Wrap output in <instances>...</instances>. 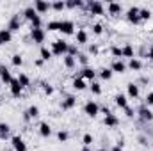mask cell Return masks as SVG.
<instances>
[{"label":"cell","instance_id":"24","mask_svg":"<svg viewBox=\"0 0 153 151\" xmlns=\"http://www.w3.org/2000/svg\"><path fill=\"white\" fill-rule=\"evenodd\" d=\"M121 50H123V57H126V59H134L135 57V50H134V46L130 43H126Z\"/></svg>","mask_w":153,"mask_h":151},{"label":"cell","instance_id":"31","mask_svg":"<svg viewBox=\"0 0 153 151\" xmlns=\"http://www.w3.org/2000/svg\"><path fill=\"white\" fill-rule=\"evenodd\" d=\"M139 18H141V21L150 20V18H152V11L146 9V7H141V9H139Z\"/></svg>","mask_w":153,"mask_h":151},{"label":"cell","instance_id":"13","mask_svg":"<svg viewBox=\"0 0 153 151\" xmlns=\"http://www.w3.org/2000/svg\"><path fill=\"white\" fill-rule=\"evenodd\" d=\"M139 94H141V91H139V85L137 84H134V82H130L128 85H126V96L128 98H139Z\"/></svg>","mask_w":153,"mask_h":151},{"label":"cell","instance_id":"19","mask_svg":"<svg viewBox=\"0 0 153 151\" xmlns=\"http://www.w3.org/2000/svg\"><path fill=\"white\" fill-rule=\"evenodd\" d=\"M103 124L105 126H109V128H114L119 124V119H117V115L116 114H109V115H105L103 117Z\"/></svg>","mask_w":153,"mask_h":151},{"label":"cell","instance_id":"29","mask_svg":"<svg viewBox=\"0 0 153 151\" xmlns=\"http://www.w3.org/2000/svg\"><path fill=\"white\" fill-rule=\"evenodd\" d=\"M18 82H20V85H22L23 89L30 85V78H29L27 73H20V75H18Z\"/></svg>","mask_w":153,"mask_h":151},{"label":"cell","instance_id":"45","mask_svg":"<svg viewBox=\"0 0 153 151\" xmlns=\"http://www.w3.org/2000/svg\"><path fill=\"white\" fill-rule=\"evenodd\" d=\"M43 93H45L46 96H52V94H53V85H50V84L45 82V84H43Z\"/></svg>","mask_w":153,"mask_h":151},{"label":"cell","instance_id":"28","mask_svg":"<svg viewBox=\"0 0 153 151\" xmlns=\"http://www.w3.org/2000/svg\"><path fill=\"white\" fill-rule=\"evenodd\" d=\"M0 39H2V43H4V44L11 43V39H13V34L7 30V27H5V29H0Z\"/></svg>","mask_w":153,"mask_h":151},{"label":"cell","instance_id":"52","mask_svg":"<svg viewBox=\"0 0 153 151\" xmlns=\"http://www.w3.org/2000/svg\"><path fill=\"white\" fill-rule=\"evenodd\" d=\"M148 57H150V59L153 61V44L150 46V50H148Z\"/></svg>","mask_w":153,"mask_h":151},{"label":"cell","instance_id":"50","mask_svg":"<svg viewBox=\"0 0 153 151\" xmlns=\"http://www.w3.org/2000/svg\"><path fill=\"white\" fill-rule=\"evenodd\" d=\"M139 142H141V144H144V146H146V144H148V139H146V137H143V135H141V137H139Z\"/></svg>","mask_w":153,"mask_h":151},{"label":"cell","instance_id":"33","mask_svg":"<svg viewBox=\"0 0 153 151\" xmlns=\"http://www.w3.org/2000/svg\"><path fill=\"white\" fill-rule=\"evenodd\" d=\"M111 53H112L114 61H117V59H121V57H123V50H121V46H116V44L111 46Z\"/></svg>","mask_w":153,"mask_h":151},{"label":"cell","instance_id":"8","mask_svg":"<svg viewBox=\"0 0 153 151\" xmlns=\"http://www.w3.org/2000/svg\"><path fill=\"white\" fill-rule=\"evenodd\" d=\"M30 38H32V41L34 43H38V44H41V43H45V38H46V32H45V29H30Z\"/></svg>","mask_w":153,"mask_h":151},{"label":"cell","instance_id":"53","mask_svg":"<svg viewBox=\"0 0 153 151\" xmlns=\"http://www.w3.org/2000/svg\"><path fill=\"white\" fill-rule=\"evenodd\" d=\"M23 119H25V121H30V117H29V114H27V110L23 112Z\"/></svg>","mask_w":153,"mask_h":151},{"label":"cell","instance_id":"47","mask_svg":"<svg viewBox=\"0 0 153 151\" xmlns=\"http://www.w3.org/2000/svg\"><path fill=\"white\" fill-rule=\"evenodd\" d=\"M125 115H126V117H134V115H135V112H134V109H132L130 105H128V107L125 109Z\"/></svg>","mask_w":153,"mask_h":151},{"label":"cell","instance_id":"4","mask_svg":"<svg viewBox=\"0 0 153 151\" xmlns=\"http://www.w3.org/2000/svg\"><path fill=\"white\" fill-rule=\"evenodd\" d=\"M139 9H141V7H137V5H130V7H128V11H126V20H128L130 23H134V25L141 23V18H139Z\"/></svg>","mask_w":153,"mask_h":151},{"label":"cell","instance_id":"17","mask_svg":"<svg viewBox=\"0 0 153 151\" xmlns=\"http://www.w3.org/2000/svg\"><path fill=\"white\" fill-rule=\"evenodd\" d=\"M0 80H2V84H7V85H9V84H11V80H13L11 71H9V70L4 66V64L0 66Z\"/></svg>","mask_w":153,"mask_h":151},{"label":"cell","instance_id":"1","mask_svg":"<svg viewBox=\"0 0 153 151\" xmlns=\"http://www.w3.org/2000/svg\"><path fill=\"white\" fill-rule=\"evenodd\" d=\"M68 46H70V43L68 41H64V39H55L53 43H52V53L53 55H66L68 53Z\"/></svg>","mask_w":153,"mask_h":151},{"label":"cell","instance_id":"22","mask_svg":"<svg viewBox=\"0 0 153 151\" xmlns=\"http://www.w3.org/2000/svg\"><path fill=\"white\" fill-rule=\"evenodd\" d=\"M126 68H130L132 71H141V70H143V62H141V59L134 57V59L128 61V66H126Z\"/></svg>","mask_w":153,"mask_h":151},{"label":"cell","instance_id":"18","mask_svg":"<svg viewBox=\"0 0 153 151\" xmlns=\"http://www.w3.org/2000/svg\"><path fill=\"white\" fill-rule=\"evenodd\" d=\"M39 135L45 137V139L52 135V126H50L46 121H41V123H39Z\"/></svg>","mask_w":153,"mask_h":151},{"label":"cell","instance_id":"11","mask_svg":"<svg viewBox=\"0 0 153 151\" xmlns=\"http://www.w3.org/2000/svg\"><path fill=\"white\" fill-rule=\"evenodd\" d=\"M137 114H139V117H141V121H144V123H152L153 121V112L144 105V107H141L139 110H137Z\"/></svg>","mask_w":153,"mask_h":151},{"label":"cell","instance_id":"23","mask_svg":"<svg viewBox=\"0 0 153 151\" xmlns=\"http://www.w3.org/2000/svg\"><path fill=\"white\" fill-rule=\"evenodd\" d=\"M71 85H73V89H75V91H84V89H85V87H87V82H85V80H84V78H80V76H78V78H73V82H71Z\"/></svg>","mask_w":153,"mask_h":151},{"label":"cell","instance_id":"35","mask_svg":"<svg viewBox=\"0 0 153 151\" xmlns=\"http://www.w3.org/2000/svg\"><path fill=\"white\" fill-rule=\"evenodd\" d=\"M27 114H29V117H30V119L39 117V107H38V105H30V107L27 109Z\"/></svg>","mask_w":153,"mask_h":151},{"label":"cell","instance_id":"3","mask_svg":"<svg viewBox=\"0 0 153 151\" xmlns=\"http://www.w3.org/2000/svg\"><path fill=\"white\" fill-rule=\"evenodd\" d=\"M84 114L89 115V117H96L100 114V105L96 101H93V100H87L85 105H84Z\"/></svg>","mask_w":153,"mask_h":151},{"label":"cell","instance_id":"30","mask_svg":"<svg viewBox=\"0 0 153 151\" xmlns=\"http://www.w3.org/2000/svg\"><path fill=\"white\" fill-rule=\"evenodd\" d=\"M98 75H100V78H102V80H111L114 73H112V70H111V68H102Z\"/></svg>","mask_w":153,"mask_h":151},{"label":"cell","instance_id":"56","mask_svg":"<svg viewBox=\"0 0 153 151\" xmlns=\"http://www.w3.org/2000/svg\"><path fill=\"white\" fill-rule=\"evenodd\" d=\"M96 151H107V150H103V148H100V150H96Z\"/></svg>","mask_w":153,"mask_h":151},{"label":"cell","instance_id":"21","mask_svg":"<svg viewBox=\"0 0 153 151\" xmlns=\"http://www.w3.org/2000/svg\"><path fill=\"white\" fill-rule=\"evenodd\" d=\"M107 9H109V14L116 16V14H119V13L123 11V5H121L119 2H109V4H107Z\"/></svg>","mask_w":153,"mask_h":151},{"label":"cell","instance_id":"27","mask_svg":"<svg viewBox=\"0 0 153 151\" xmlns=\"http://www.w3.org/2000/svg\"><path fill=\"white\" fill-rule=\"evenodd\" d=\"M23 16H25V18H27L29 21H34V20L38 18L39 14L36 13V9H34V7H27V9L23 11Z\"/></svg>","mask_w":153,"mask_h":151},{"label":"cell","instance_id":"25","mask_svg":"<svg viewBox=\"0 0 153 151\" xmlns=\"http://www.w3.org/2000/svg\"><path fill=\"white\" fill-rule=\"evenodd\" d=\"M62 62H64V66H66L68 70H73V68L76 66V57H71V55L66 53V55L62 57Z\"/></svg>","mask_w":153,"mask_h":151},{"label":"cell","instance_id":"55","mask_svg":"<svg viewBox=\"0 0 153 151\" xmlns=\"http://www.w3.org/2000/svg\"><path fill=\"white\" fill-rule=\"evenodd\" d=\"M80 151H91V148H89V146H84V148H82Z\"/></svg>","mask_w":153,"mask_h":151},{"label":"cell","instance_id":"32","mask_svg":"<svg viewBox=\"0 0 153 151\" xmlns=\"http://www.w3.org/2000/svg\"><path fill=\"white\" fill-rule=\"evenodd\" d=\"M89 89H91V93H93V94H96V96H98V94H102V84H100V82H96V80H93V82H91Z\"/></svg>","mask_w":153,"mask_h":151},{"label":"cell","instance_id":"26","mask_svg":"<svg viewBox=\"0 0 153 151\" xmlns=\"http://www.w3.org/2000/svg\"><path fill=\"white\" fill-rule=\"evenodd\" d=\"M52 50L48 48V46H41V50H39V59H43V61H50L52 59Z\"/></svg>","mask_w":153,"mask_h":151},{"label":"cell","instance_id":"44","mask_svg":"<svg viewBox=\"0 0 153 151\" xmlns=\"http://www.w3.org/2000/svg\"><path fill=\"white\" fill-rule=\"evenodd\" d=\"M46 29H48V30H52V32H53V30H59V21H57V20L48 21V23H46Z\"/></svg>","mask_w":153,"mask_h":151},{"label":"cell","instance_id":"48","mask_svg":"<svg viewBox=\"0 0 153 151\" xmlns=\"http://www.w3.org/2000/svg\"><path fill=\"white\" fill-rule=\"evenodd\" d=\"M89 53L96 55V53H98V46H96V44H91V46H89Z\"/></svg>","mask_w":153,"mask_h":151},{"label":"cell","instance_id":"37","mask_svg":"<svg viewBox=\"0 0 153 151\" xmlns=\"http://www.w3.org/2000/svg\"><path fill=\"white\" fill-rule=\"evenodd\" d=\"M66 7H68V9H76V7H84V2H82V0H68V2H66Z\"/></svg>","mask_w":153,"mask_h":151},{"label":"cell","instance_id":"38","mask_svg":"<svg viewBox=\"0 0 153 151\" xmlns=\"http://www.w3.org/2000/svg\"><path fill=\"white\" fill-rule=\"evenodd\" d=\"M11 62H13V66H16V68H20V66L23 64V57H22L20 53H14V55L11 57Z\"/></svg>","mask_w":153,"mask_h":151},{"label":"cell","instance_id":"54","mask_svg":"<svg viewBox=\"0 0 153 151\" xmlns=\"http://www.w3.org/2000/svg\"><path fill=\"white\" fill-rule=\"evenodd\" d=\"M111 151H123V148H119V146H112V150Z\"/></svg>","mask_w":153,"mask_h":151},{"label":"cell","instance_id":"2","mask_svg":"<svg viewBox=\"0 0 153 151\" xmlns=\"http://www.w3.org/2000/svg\"><path fill=\"white\" fill-rule=\"evenodd\" d=\"M59 32L64 36H73L75 34V23L71 20H61L59 21Z\"/></svg>","mask_w":153,"mask_h":151},{"label":"cell","instance_id":"12","mask_svg":"<svg viewBox=\"0 0 153 151\" xmlns=\"http://www.w3.org/2000/svg\"><path fill=\"white\" fill-rule=\"evenodd\" d=\"M75 105H76V98L75 96H71V94L66 96V98L61 101V109H62V110H71Z\"/></svg>","mask_w":153,"mask_h":151},{"label":"cell","instance_id":"40","mask_svg":"<svg viewBox=\"0 0 153 151\" xmlns=\"http://www.w3.org/2000/svg\"><path fill=\"white\" fill-rule=\"evenodd\" d=\"M76 62H80L84 68H87V62H89V57H87V53H78V55H76Z\"/></svg>","mask_w":153,"mask_h":151},{"label":"cell","instance_id":"16","mask_svg":"<svg viewBox=\"0 0 153 151\" xmlns=\"http://www.w3.org/2000/svg\"><path fill=\"white\" fill-rule=\"evenodd\" d=\"M111 70H112V73H125V71H126V64H125L121 59H117V61H112Z\"/></svg>","mask_w":153,"mask_h":151},{"label":"cell","instance_id":"34","mask_svg":"<svg viewBox=\"0 0 153 151\" xmlns=\"http://www.w3.org/2000/svg\"><path fill=\"white\" fill-rule=\"evenodd\" d=\"M11 132V126L7 123H0V139H5Z\"/></svg>","mask_w":153,"mask_h":151},{"label":"cell","instance_id":"10","mask_svg":"<svg viewBox=\"0 0 153 151\" xmlns=\"http://www.w3.org/2000/svg\"><path fill=\"white\" fill-rule=\"evenodd\" d=\"M89 41V34H87V30L85 29H78L75 32V44H85Z\"/></svg>","mask_w":153,"mask_h":151},{"label":"cell","instance_id":"46","mask_svg":"<svg viewBox=\"0 0 153 151\" xmlns=\"http://www.w3.org/2000/svg\"><path fill=\"white\" fill-rule=\"evenodd\" d=\"M144 103H146V107H153V91H150V93L146 94V100H144Z\"/></svg>","mask_w":153,"mask_h":151},{"label":"cell","instance_id":"58","mask_svg":"<svg viewBox=\"0 0 153 151\" xmlns=\"http://www.w3.org/2000/svg\"><path fill=\"white\" fill-rule=\"evenodd\" d=\"M152 84H153V76H152Z\"/></svg>","mask_w":153,"mask_h":151},{"label":"cell","instance_id":"39","mask_svg":"<svg viewBox=\"0 0 153 151\" xmlns=\"http://www.w3.org/2000/svg\"><path fill=\"white\" fill-rule=\"evenodd\" d=\"M68 139H70V133L66 130H59L57 132V141L59 142H68Z\"/></svg>","mask_w":153,"mask_h":151},{"label":"cell","instance_id":"43","mask_svg":"<svg viewBox=\"0 0 153 151\" xmlns=\"http://www.w3.org/2000/svg\"><path fill=\"white\" fill-rule=\"evenodd\" d=\"M78 53H80V52H78V46H76L75 43L68 46V55H71V57H76Z\"/></svg>","mask_w":153,"mask_h":151},{"label":"cell","instance_id":"6","mask_svg":"<svg viewBox=\"0 0 153 151\" xmlns=\"http://www.w3.org/2000/svg\"><path fill=\"white\" fill-rule=\"evenodd\" d=\"M11 146H13L14 151H27V144H25V141L20 135H13L11 137Z\"/></svg>","mask_w":153,"mask_h":151},{"label":"cell","instance_id":"5","mask_svg":"<svg viewBox=\"0 0 153 151\" xmlns=\"http://www.w3.org/2000/svg\"><path fill=\"white\" fill-rule=\"evenodd\" d=\"M87 11H89V14H94V16H98V14H103V4L102 2H98V0H94V2H87Z\"/></svg>","mask_w":153,"mask_h":151},{"label":"cell","instance_id":"7","mask_svg":"<svg viewBox=\"0 0 153 151\" xmlns=\"http://www.w3.org/2000/svg\"><path fill=\"white\" fill-rule=\"evenodd\" d=\"M32 7L36 9V13L41 16V14H45V13H48V11L52 9V4H50V2H45V0H36Z\"/></svg>","mask_w":153,"mask_h":151},{"label":"cell","instance_id":"59","mask_svg":"<svg viewBox=\"0 0 153 151\" xmlns=\"http://www.w3.org/2000/svg\"><path fill=\"white\" fill-rule=\"evenodd\" d=\"M0 85H2V80H0Z\"/></svg>","mask_w":153,"mask_h":151},{"label":"cell","instance_id":"9","mask_svg":"<svg viewBox=\"0 0 153 151\" xmlns=\"http://www.w3.org/2000/svg\"><path fill=\"white\" fill-rule=\"evenodd\" d=\"M9 91H11V94H13L14 98H20V96H22V93H23V87L20 85L18 78H13V80H11V84H9Z\"/></svg>","mask_w":153,"mask_h":151},{"label":"cell","instance_id":"15","mask_svg":"<svg viewBox=\"0 0 153 151\" xmlns=\"http://www.w3.org/2000/svg\"><path fill=\"white\" fill-rule=\"evenodd\" d=\"M114 103L119 107V109H123V110H125V109L128 107V96H126V94H121V93H119V94H116V96H114Z\"/></svg>","mask_w":153,"mask_h":151},{"label":"cell","instance_id":"36","mask_svg":"<svg viewBox=\"0 0 153 151\" xmlns=\"http://www.w3.org/2000/svg\"><path fill=\"white\" fill-rule=\"evenodd\" d=\"M52 9L53 11H64L66 9V2L64 0H55V2H52Z\"/></svg>","mask_w":153,"mask_h":151},{"label":"cell","instance_id":"57","mask_svg":"<svg viewBox=\"0 0 153 151\" xmlns=\"http://www.w3.org/2000/svg\"><path fill=\"white\" fill-rule=\"evenodd\" d=\"M0 44H4V43H2V39H0Z\"/></svg>","mask_w":153,"mask_h":151},{"label":"cell","instance_id":"51","mask_svg":"<svg viewBox=\"0 0 153 151\" xmlns=\"http://www.w3.org/2000/svg\"><path fill=\"white\" fill-rule=\"evenodd\" d=\"M43 62H45V61H43V59H36V61H34V64H36V66H43Z\"/></svg>","mask_w":153,"mask_h":151},{"label":"cell","instance_id":"42","mask_svg":"<svg viewBox=\"0 0 153 151\" xmlns=\"http://www.w3.org/2000/svg\"><path fill=\"white\" fill-rule=\"evenodd\" d=\"M91 29H93V34H94V36H102V34H103V25H102V23H94Z\"/></svg>","mask_w":153,"mask_h":151},{"label":"cell","instance_id":"49","mask_svg":"<svg viewBox=\"0 0 153 151\" xmlns=\"http://www.w3.org/2000/svg\"><path fill=\"white\" fill-rule=\"evenodd\" d=\"M100 110H102V112L105 114V115H109V114H112V112H111V109H107V107H102Z\"/></svg>","mask_w":153,"mask_h":151},{"label":"cell","instance_id":"41","mask_svg":"<svg viewBox=\"0 0 153 151\" xmlns=\"http://www.w3.org/2000/svg\"><path fill=\"white\" fill-rule=\"evenodd\" d=\"M93 141H94V139H93L91 133H84V135H82V144H84V146H89V148H91Z\"/></svg>","mask_w":153,"mask_h":151},{"label":"cell","instance_id":"14","mask_svg":"<svg viewBox=\"0 0 153 151\" xmlns=\"http://www.w3.org/2000/svg\"><path fill=\"white\" fill-rule=\"evenodd\" d=\"M7 30H9L11 34L20 30V16H18V14H14V16L9 20V23H7Z\"/></svg>","mask_w":153,"mask_h":151},{"label":"cell","instance_id":"20","mask_svg":"<svg viewBox=\"0 0 153 151\" xmlns=\"http://www.w3.org/2000/svg\"><path fill=\"white\" fill-rule=\"evenodd\" d=\"M94 76H96V70H93V68H82V73H80V78H84V80H94Z\"/></svg>","mask_w":153,"mask_h":151}]
</instances>
